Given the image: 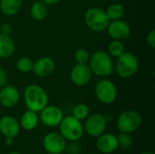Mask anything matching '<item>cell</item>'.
I'll use <instances>...</instances> for the list:
<instances>
[{
    "label": "cell",
    "mask_w": 155,
    "mask_h": 154,
    "mask_svg": "<svg viewBox=\"0 0 155 154\" xmlns=\"http://www.w3.org/2000/svg\"><path fill=\"white\" fill-rule=\"evenodd\" d=\"M55 70L54 61L47 56L41 57L34 63L33 72L38 77H48Z\"/></svg>",
    "instance_id": "9a60e30c"
},
{
    "label": "cell",
    "mask_w": 155,
    "mask_h": 154,
    "mask_svg": "<svg viewBox=\"0 0 155 154\" xmlns=\"http://www.w3.org/2000/svg\"><path fill=\"white\" fill-rule=\"evenodd\" d=\"M119 147L117 136L112 133H103L97 137L96 148L99 152L104 154L114 152Z\"/></svg>",
    "instance_id": "5bb4252c"
},
{
    "label": "cell",
    "mask_w": 155,
    "mask_h": 154,
    "mask_svg": "<svg viewBox=\"0 0 155 154\" xmlns=\"http://www.w3.org/2000/svg\"><path fill=\"white\" fill-rule=\"evenodd\" d=\"M117 139H118V144L121 148H123L124 150L131 148V146L133 144V140L128 133H121L119 134V136H117Z\"/></svg>",
    "instance_id": "484cf974"
},
{
    "label": "cell",
    "mask_w": 155,
    "mask_h": 154,
    "mask_svg": "<svg viewBox=\"0 0 155 154\" xmlns=\"http://www.w3.org/2000/svg\"><path fill=\"white\" fill-rule=\"evenodd\" d=\"M64 118V113L56 105H46L41 112L39 119L42 123L48 127L58 126Z\"/></svg>",
    "instance_id": "30bf717a"
},
{
    "label": "cell",
    "mask_w": 155,
    "mask_h": 154,
    "mask_svg": "<svg viewBox=\"0 0 155 154\" xmlns=\"http://www.w3.org/2000/svg\"><path fill=\"white\" fill-rule=\"evenodd\" d=\"M90 59V54L87 50L80 48L74 53V60L76 64H87Z\"/></svg>",
    "instance_id": "d4e9b609"
},
{
    "label": "cell",
    "mask_w": 155,
    "mask_h": 154,
    "mask_svg": "<svg viewBox=\"0 0 155 154\" xmlns=\"http://www.w3.org/2000/svg\"><path fill=\"white\" fill-rule=\"evenodd\" d=\"M20 101V93L14 85H5L0 89V103L6 108L17 105Z\"/></svg>",
    "instance_id": "4fadbf2b"
},
{
    "label": "cell",
    "mask_w": 155,
    "mask_h": 154,
    "mask_svg": "<svg viewBox=\"0 0 155 154\" xmlns=\"http://www.w3.org/2000/svg\"><path fill=\"white\" fill-rule=\"evenodd\" d=\"M89 66L93 74L102 78L110 76L114 67L112 57L104 51L94 52L90 56Z\"/></svg>",
    "instance_id": "7a4b0ae2"
},
{
    "label": "cell",
    "mask_w": 155,
    "mask_h": 154,
    "mask_svg": "<svg viewBox=\"0 0 155 154\" xmlns=\"http://www.w3.org/2000/svg\"><path fill=\"white\" fill-rule=\"evenodd\" d=\"M141 154H153V152H143V153Z\"/></svg>",
    "instance_id": "1f68e13d"
},
{
    "label": "cell",
    "mask_w": 155,
    "mask_h": 154,
    "mask_svg": "<svg viewBox=\"0 0 155 154\" xmlns=\"http://www.w3.org/2000/svg\"><path fill=\"white\" fill-rule=\"evenodd\" d=\"M106 30L113 40L123 41L127 39L131 34V27L129 24L122 19L110 21Z\"/></svg>",
    "instance_id": "8fae6325"
},
{
    "label": "cell",
    "mask_w": 155,
    "mask_h": 154,
    "mask_svg": "<svg viewBox=\"0 0 155 154\" xmlns=\"http://www.w3.org/2000/svg\"><path fill=\"white\" fill-rule=\"evenodd\" d=\"M7 82V74L6 72L0 67V89L6 84Z\"/></svg>",
    "instance_id": "83f0119b"
},
{
    "label": "cell",
    "mask_w": 155,
    "mask_h": 154,
    "mask_svg": "<svg viewBox=\"0 0 155 154\" xmlns=\"http://www.w3.org/2000/svg\"><path fill=\"white\" fill-rule=\"evenodd\" d=\"M96 98L104 104H111L117 99L118 91L116 85L109 79L100 80L94 87Z\"/></svg>",
    "instance_id": "52a82bcc"
},
{
    "label": "cell",
    "mask_w": 155,
    "mask_h": 154,
    "mask_svg": "<svg viewBox=\"0 0 155 154\" xmlns=\"http://www.w3.org/2000/svg\"><path fill=\"white\" fill-rule=\"evenodd\" d=\"M92 71L88 64H76L70 74L72 83L76 86L86 85L92 78Z\"/></svg>",
    "instance_id": "7c38bea8"
},
{
    "label": "cell",
    "mask_w": 155,
    "mask_h": 154,
    "mask_svg": "<svg viewBox=\"0 0 155 154\" xmlns=\"http://www.w3.org/2000/svg\"><path fill=\"white\" fill-rule=\"evenodd\" d=\"M43 146L49 154H61L66 148V140L60 133L50 132L44 137Z\"/></svg>",
    "instance_id": "9c48e42d"
},
{
    "label": "cell",
    "mask_w": 155,
    "mask_h": 154,
    "mask_svg": "<svg viewBox=\"0 0 155 154\" xmlns=\"http://www.w3.org/2000/svg\"><path fill=\"white\" fill-rule=\"evenodd\" d=\"M12 31V26L8 23H4L0 26V33L4 34H9Z\"/></svg>",
    "instance_id": "f1b7e54d"
},
{
    "label": "cell",
    "mask_w": 155,
    "mask_h": 154,
    "mask_svg": "<svg viewBox=\"0 0 155 154\" xmlns=\"http://www.w3.org/2000/svg\"><path fill=\"white\" fill-rule=\"evenodd\" d=\"M146 42L148 44L149 46H151L152 48L155 47V30H151L147 36H146Z\"/></svg>",
    "instance_id": "4316f807"
},
{
    "label": "cell",
    "mask_w": 155,
    "mask_h": 154,
    "mask_svg": "<svg viewBox=\"0 0 155 154\" xmlns=\"http://www.w3.org/2000/svg\"><path fill=\"white\" fill-rule=\"evenodd\" d=\"M105 12H106V15L109 17L110 21H113V20L122 19L123 16L124 15L125 9L122 4L114 3L107 7Z\"/></svg>",
    "instance_id": "44dd1931"
},
{
    "label": "cell",
    "mask_w": 155,
    "mask_h": 154,
    "mask_svg": "<svg viewBox=\"0 0 155 154\" xmlns=\"http://www.w3.org/2000/svg\"><path fill=\"white\" fill-rule=\"evenodd\" d=\"M15 42L10 35L0 33V57L8 58L12 56L15 53Z\"/></svg>",
    "instance_id": "e0dca14e"
},
{
    "label": "cell",
    "mask_w": 155,
    "mask_h": 154,
    "mask_svg": "<svg viewBox=\"0 0 155 154\" xmlns=\"http://www.w3.org/2000/svg\"><path fill=\"white\" fill-rule=\"evenodd\" d=\"M84 22L90 30L94 32H103L106 30L110 19L104 9L100 7H92L84 14Z\"/></svg>",
    "instance_id": "5b68a950"
},
{
    "label": "cell",
    "mask_w": 155,
    "mask_h": 154,
    "mask_svg": "<svg viewBox=\"0 0 155 154\" xmlns=\"http://www.w3.org/2000/svg\"><path fill=\"white\" fill-rule=\"evenodd\" d=\"M141 114L133 110H127L123 112L117 119V128L120 133H133L136 132L142 125Z\"/></svg>",
    "instance_id": "8992f818"
},
{
    "label": "cell",
    "mask_w": 155,
    "mask_h": 154,
    "mask_svg": "<svg viewBox=\"0 0 155 154\" xmlns=\"http://www.w3.org/2000/svg\"><path fill=\"white\" fill-rule=\"evenodd\" d=\"M13 141H14V138H11V137H5V143L7 146H10L13 144Z\"/></svg>",
    "instance_id": "4dcf8cb0"
},
{
    "label": "cell",
    "mask_w": 155,
    "mask_h": 154,
    "mask_svg": "<svg viewBox=\"0 0 155 154\" xmlns=\"http://www.w3.org/2000/svg\"><path fill=\"white\" fill-rule=\"evenodd\" d=\"M7 154H21V153H19V152H9V153H7Z\"/></svg>",
    "instance_id": "d6a6232c"
},
{
    "label": "cell",
    "mask_w": 155,
    "mask_h": 154,
    "mask_svg": "<svg viewBox=\"0 0 155 154\" xmlns=\"http://www.w3.org/2000/svg\"><path fill=\"white\" fill-rule=\"evenodd\" d=\"M58 126L60 131L59 133L66 141L69 142L79 141L84 133L82 121L76 119L73 115L64 117Z\"/></svg>",
    "instance_id": "3957f363"
},
{
    "label": "cell",
    "mask_w": 155,
    "mask_h": 154,
    "mask_svg": "<svg viewBox=\"0 0 155 154\" xmlns=\"http://www.w3.org/2000/svg\"><path fill=\"white\" fill-rule=\"evenodd\" d=\"M20 123L15 117L5 115L0 118V133L5 137H16L20 133Z\"/></svg>",
    "instance_id": "2e32d148"
},
{
    "label": "cell",
    "mask_w": 155,
    "mask_h": 154,
    "mask_svg": "<svg viewBox=\"0 0 155 154\" xmlns=\"http://www.w3.org/2000/svg\"><path fill=\"white\" fill-rule=\"evenodd\" d=\"M15 66L19 72L24 73V74H27V73H30L31 71H33L34 62L32 61L31 58H29L27 56H23L17 60Z\"/></svg>",
    "instance_id": "603a6c76"
},
{
    "label": "cell",
    "mask_w": 155,
    "mask_h": 154,
    "mask_svg": "<svg viewBox=\"0 0 155 154\" xmlns=\"http://www.w3.org/2000/svg\"><path fill=\"white\" fill-rule=\"evenodd\" d=\"M24 99L27 109L35 113H40L49 103L47 93L38 84L28 85L25 89Z\"/></svg>",
    "instance_id": "6da1fadb"
},
{
    "label": "cell",
    "mask_w": 155,
    "mask_h": 154,
    "mask_svg": "<svg viewBox=\"0 0 155 154\" xmlns=\"http://www.w3.org/2000/svg\"><path fill=\"white\" fill-rule=\"evenodd\" d=\"M38 123H39V117L37 113L27 110L21 116L20 126L26 131H32L36 128Z\"/></svg>",
    "instance_id": "ac0fdd59"
},
{
    "label": "cell",
    "mask_w": 155,
    "mask_h": 154,
    "mask_svg": "<svg viewBox=\"0 0 155 154\" xmlns=\"http://www.w3.org/2000/svg\"><path fill=\"white\" fill-rule=\"evenodd\" d=\"M140 62L135 54L125 52L117 58L115 64L116 74L122 78H130L139 70Z\"/></svg>",
    "instance_id": "277c9868"
},
{
    "label": "cell",
    "mask_w": 155,
    "mask_h": 154,
    "mask_svg": "<svg viewBox=\"0 0 155 154\" xmlns=\"http://www.w3.org/2000/svg\"><path fill=\"white\" fill-rule=\"evenodd\" d=\"M23 0H0V10L5 15H14L21 8Z\"/></svg>",
    "instance_id": "d6986e66"
},
{
    "label": "cell",
    "mask_w": 155,
    "mask_h": 154,
    "mask_svg": "<svg viewBox=\"0 0 155 154\" xmlns=\"http://www.w3.org/2000/svg\"><path fill=\"white\" fill-rule=\"evenodd\" d=\"M106 126V117L102 113H95L91 115L89 114V116L85 119L84 130L91 137H98L105 132Z\"/></svg>",
    "instance_id": "ba28073f"
},
{
    "label": "cell",
    "mask_w": 155,
    "mask_h": 154,
    "mask_svg": "<svg viewBox=\"0 0 155 154\" xmlns=\"http://www.w3.org/2000/svg\"><path fill=\"white\" fill-rule=\"evenodd\" d=\"M43 1L45 4H46L47 5H56L58 4L61 0H41Z\"/></svg>",
    "instance_id": "f546056e"
},
{
    "label": "cell",
    "mask_w": 155,
    "mask_h": 154,
    "mask_svg": "<svg viewBox=\"0 0 155 154\" xmlns=\"http://www.w3.org/2000/svg\"><path fill=\"white\" fill-rule=\"evenodd\" d=\"M125 53V47L122 41L119 40H113L108 45V54L111 57L118 58L123 54Z\"/></svg>",
    "instance_id": "7402d4cb"
},
{
    "label": "cell",
    "mask_w": 155,
    "mask_h": 154,
    "mask_svg": "<svg viewBox=\"0 0 155 154\" xmlns=\"http://www.w3.org/2000/svg\"><path fill=\"white\" fill-rule=\"evenodd\" d=\"M47 14H48L47 5L45 4L43 1H38L34 3L30 8V15L32 18L36 21L44 20L46 17Z\"/></svg>",
    "instance_id": "ffe728a7"
},
{
    "label": "cell",
    "mask_w": 155,
    "mask_h": 154,
    "mask_svg": "<svg viewBox=\"0 0 155 154\" xmlns=\"http://www.w3.org/2000/svg\"><path fill=\"white\" fill-rule=\"evenodd\" d=\"M90 114V109L87 104L85 103H78L74 106L73 110V116H74L76 119L83 121L85 120Z\"/></svg>",
    "instance_id": "cb8c5ba5"
}]
</instances>
